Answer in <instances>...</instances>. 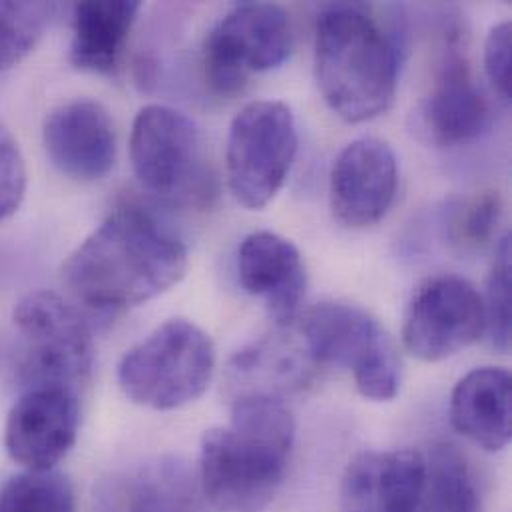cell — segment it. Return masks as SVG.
<instances>
[{
  "label": "cell",
  "mask_w": 512,
  "mask_h": 512,
  "mask_svg": "<svg viewBox=\"0 0 512 512\" xmlns=\"http://www.w3.org/2000/svg\"><path fill=\"white\" fill-rule=\"evenodd\" d=\"M186 246L150 212L124 206L110 214L68 257L62 277L84 305L120 311L142 305L186 273Z\"/></svg>",
  "instance_id": "6da1fadb"
},
{
  "label": "cell",
  "mask_w": 512,
  "mask_h": 512,
  "mask_svg": "<svg viewBox=\"0 0 512 512\" xmlns=\"http://www.w3.org/2000/svg\"><path fill=\"white\" fill-rule=\"evenodd\" d=\"M295 421L283 399H234L228 427L210 429L200 449V487L216 512H263L283 485Z\"/></svg>",
  "instance_id": "7a4b0ae2"
},
{
  "label": "cell",
  "mask_w": 512,
  "mask_h": 512,
  "mask_svg": "<svg viewBox=\"0 0 512 512\" xmlns=\"http://www.w3.org/2000/svg\"><path fill=\"white\" fill-rule=\"evenodd\" d=\"M399 66L397 38L365 4L335 2L321 8L315 30L317 84L339 118L359 124L387 112Z\"/></svg>",
  "instance_id": "3957f363"
},
{
  "label": "cell",
  "mask_w": 512,
  "mask_h": 512,
  "mask_svg": "<svg viewBox=\"0 0 512 512\" xmlns=\"http://www.w3.org/2000/svg\"><path fill=\"white\" fill-rule=\"evenodd\" d=\"M216 349L188 319H170L134 345L118 365V383L136 405L174 411L200 399L212 383Z\"/></svg>",
  "instance_id": "277c9868"
},
{
  "label": "cell",
  "mask_w": 512,
  "mask_h": 512,
  "mask_svg": "<svg viewBox=\"0 0 512 512\" xmlns=\"http://www.w3.org/2000/svg\"><path fill=\"white\" fill-rule=\"evenodd\" d=\"M313 363L335 365L353 373L365 399L391 401L401 387V359L385 327L351 303H319L299 327Z\"/></svg>",
  "instance_id": "5b68a950"
},
{
  "label": "cell",
  "mask_w": 512,
  "mask_h": 512,
  "mask_svg": "<svg viewBox=\"0 0 512 512\" xmlns=\"http://www.w3.org/2000/svg\"><path fill=\"white\" fill-rule=\"evenodd\" d=\"M130 158L138 182L172 204H206L214 178L202 132L184 112L150 104L134 120Z\"/></svg>",
  "instance_id": "8992f818"
},
{
  "label": "cell",
  "mask_w": 512,
  "mask_h": 512,
  "mask_svg": "<svg viewBox=\"0 0 512 512\" xmlns=\"http://www.w3.org/2000/svg\"><path fill=\"white\" fill-rule=\"evenodd\" d=\"M14 323L26 339L18 369L22 389L58 385L78 391L92 373L94 341L80 311L50 291L24 295L14 307Z\"/></svg>",
  "instance_id": "52a82bcc"
},
{
  "label": "cell",
  "mask_w": 512,
  "mask_h": 512,
  "mask_svg": "<svg viewBox=\"0 0 512 512\" xmlns=\"http://www.w3.org/2000/svg\"><path fill=\"white\" fill-rule=\"evenodd\" d=\"M297 154L291 108L256 100L240 110L228 134L226 168L234 198L248 210L265 208L283 188Z\"/></svg>",
  "instance_id": "ba28073f"
},
{
  "label": "cell",
  "mask_w": 512,
  "mask_h": 512,
  "mask_svg": "<svg viewBox=\"0 0 512 512\" xmlns=\"http://www.w3.org/2000/svg\"><path fill=\"white\" fill-rule=\"evenodd\" d=\"M293 48L287 12L269 2L232 8L204 42V72L220 94H238L252 74L281 66Z\"/></svg>",
  "instance_id": "9c48e42d"
},
{
  "label": "cell",
  "mask_w": 512,
  "mask_h": 512,
  "mask_svg": "<svg viewBox=\"0 0 512 512\" xmlns=\"http://www.w3.org/2000/svg\"><path fill=\"white\" fill-rule=\"evenodd\" d=\"M485 335L483 295L459 275H435L411 297L405 321V349L427 363L449 359Z\"/></svg>",
  "instance_id": "30bf717a"
},
{
  "label": "cell",
  "mask_w": 512,
  "mask_h": 512,
  "mask_svg": "<svg viewBox=\"0 0 512 512\" xmlns=\"http://www.w3.org/2000/svg\"><path fill=\"white\" fill-rule=\"evenodd\" d=\"M78 427V391L58 385L26 387L8 413L4 447L26 471L46 473L70 453Z\"/></svg>",
  "instance_id": "8fae6325"
},
{
  "label": "cell",
  "mask_w": 512,
  "mask_h": 512,
  "mask_svg": "<svg viewBox=\"0 0 512 512\" xmlns=\"http://www.w3.org/2000/svg\"><path fill=\"white\" fill-rule=\"evenodd\" d=\"M397 186L399 164L393 148L373 136L353 140L331 168V210L349 228H369L385 218Z\"/></svg>",
  "instance_id": "7c38bea8"
},
{
  "label": "cell",
  "mask_w": 512,
  "mask_h": 512,
  "mask_svg": "<svg viewBox=\"0 0 512 512\" xmlns=\"http://www.w3.org/2000/svg\"><path fill=\"white\" fill-rule=\"evenodd\" d=\"M42 138L56 170L78 182L102 180L116 162L114 122L94 100H72L54 108Z\"/></svg>",
  "instance_id": "4fadbf2b"
},
{
  "label": "cell",
  "mask_w": 512,
  "mask_h": 512,
  "mask_svg": "<svg viewBox=\"0 0 512 512\" xmlns=\"http://www.w3.org/2000/svg\"><path fill=\"white\" fill-rule=\"evenodd\" d=\"M425 457L413 449L365 451L353 457L341 481V512H417Z\"/></svg>",
  "instance_id": "5bb4252c"
},
{
  "label": "cell",
  "mask_w": 512,
  "mask_h": 512,
  "mask_svg": "<svg viewBox=\"0 0 512 512\" xmlns=\"http://www.w3.org/2000/svg\"><path fill=\"white\" fill-rule=\"evenodd\" d=\"M238 273L244 289L265 305L273 321H293L305 297L307 273L289 240L271 232L248 236L238 254Z\"/></svg>",
  "instance_id": "9a60e30c"
},
{
  "label": "cell",
  "mask_w": 512,
  "mask_h": 512,
  "mask_svg": "<svg viewBox=\"0 0 512 512\" xmlns=\"http://www.w3.org/2000/svg\"><path fill=\"white\" fill-rule=\"evenodd\" d=\"M491 124V106L473 82L467 62L451 54L421 106V126L439 146H459L477 140Z\"/></svg>",
  "instance_id": "2e32d148"
},
{
  "label": "cell",
  "mask_w": 512,
  "mask_h": 512,
  "mask_svg": "<svg viewBox=\"0 0 512 512\" xmlns=\"http://www.w3.org/2000/svg\"><path fill=\"white\" fill-rule=\"evenodd\" d=\"M451 423L473 445L499 453L511 441L512 379L501 367L467 373L451 395Z\"/></svg>",
  "instance_id": "e0dca14e"
},
{
  "label": "cell",
  "mask_w": 512,
  "mask_h": 512,
  "mask_svg": "<svg viewBox=\"0 0 512 512\" xmlns=\"http://www.w3.org/2000/svg\"><path fill=\"white\" fill-rule=\"evenodd\" d=\"M138 12L140 2L134 0L74 4L70 44L72 64L80 70L98 74L114 72L122 60Z\"/></svg>",
  "instance_id": "ac0fdd59"
},
{
  "label": "cell",
  "mask_w": 512,
  "mask_h": 512,
  "mask_svg": "<svg viewBox=\"0 0 512 512\" xmlns=\"http://www.w3.org/2000/svg\"><path fill=\"white\" fill-rule=\"evenodd\" d=\"M311 365L313 359L301 339L295 343L279 335L257 341L230 361V379L238 391L236 399L248 395L281 399L283 393L307 381Z\"/></svg>",
  "instance_id": "d6986e66"
},
{
  "label": "cell",
  "mask_w": 512,
  "mask_h": 512,
  "mask_svg": "<svg viewBox=\"0 0 512 512\" xmlns=\"http://www.w3.org/2000/svg\"><path fill=\"white\" fill-rule=\"evenodd\" d=\"M124 512H210V505L190 467L164 457L124 481Z\"/></svg>",
  "instance_id": "ffe728a7"
},
{
  "label": "cell",
  "mask_w": 512,
  "mask_h": 512,
  "mask_svg": "<svg viewBox=\"0 0 512 512\" xmlns=\"http://www.w3.org/2000/svg\"><path fill=\"white\" fill-rule=\"evenodd\" d=\"M423 457L425 483L417 512H481L479 481L457 447L441 443Z\"/></svg>",
  "instance_id": "44dd1931"
},
{
  "label": "cell",
  "mask_w": 512,
  "mask_h": 512,
  "mask_svg": "<svg viewBox=\"0 0 512 512\" xmlns=\"http://www.w3.org/2000/svg\"><path fill=\"white\" fill-rule=\"evenodd\" d=\"M54 12V2H0V72L32 52Z\"/></svg>",
  "instance_id": "7402d4cb"
},
{
  "label": "cell",
  "mask_w": 512,
  "mask_h": 512,
  "mask_svg": "<svg viewBox=\"0 0 512 512\" xmlns=\"http://www.w3.org/2000/svg\"><path fill=\"white\" fill-rule=\"evenodd\" d=\"M0 512H76L72 483L54 471H26L2 487Z\"/></svg>",
  "instance_id": "603a6c76"
},
{
  "label": "cell",
  "mask_w": 512,
  "mask_h": 512,
  "mask_svg": "<svg viewBox=\"0 0 512 512\" xmlns=\"http://www.w3.org/2000/svg\"><path fill=\"white\" fill-rule=\"evenodd\" d=\"M511 285V238L505 236L499 244L483 297L485 335L491 347L501 353H507L511 347Z\"/></svg>",
  "instance_id": "cb8c5ba5"
},
{
  "label": "cell",
  "mask_w": 512,
  "mask_h": 512,
  "mask_svg": "<svg viewBox=\"0 0 512 512\" xmlns=\"http://www.w3.org/2000/svg\"><path fill=\"white\" fill-rule=\"evenodd\" d=\"M26 194V166L18 142L0 124V222L10 218Z\"/></svg>",
  "instance_id": "d4e9b609"
},
{
  "label": "cell",
  "mask_w": 512,
  "mask_h": 512,
  "mask_svg": "<svg viewBox=\"0 0 512 512\" xmlns=\"http://www.w3.org/2000/svg\"><path fill=\"white\" fill-rule=\"evenodd\" d=\"M501 220V200L497 194H483L471 200L457 216L453 230L459 244L483 246L491 240Z\"/></svg>",
  "instance_id": "484cf974"
},
{
  "label": "cell",
  "mask_w": 512,
  "mask_h": 512,
  "mask_svg": "<svg viewBox=\"0 0 512 512\" xmlns=\"http://www.w3.org/2000/svg\"><path fill=\"white\" fill-rule=\"evenodd\" d=\"M485 70L503 100L512 98V26L509 20L497 24L485 42Z\"/></svg>",
  "instance_id": "4316f807"
},
{
  "label": "cell",
  "mask_w": 512,
  "mask_h": 512,
  "mask_svg": "<svg viewBox=\"0 0 512 512\" xmlns=\"http://www.w3.org/2000/svg\"><path fill=\"white\" fill-rule=\"evenodd\" d=\"M96 512H124V481L112 479L98 487Z\"/></svg>",
  "instance_id": "83f0119b"
}]
</instances>
